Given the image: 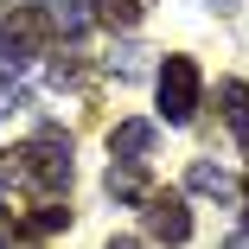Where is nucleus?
<instances>
[{
	"mask_svg": "<svg viewBox=\"0 0 249 249\" xmlns=\"http://www.w3.org/2000/svg\"><path fill=\"white\" fill-rule=\"evenodd\" d=\"M71 179H77L71 134H58V128H45L26 147H7V154H0V185H38L45 198H64Z\"/></svg>",
	"mask_w": 249,
	"mask_h": 249,
	"instance_id": "nucleus-1",
	"label": "nucleus"
},
{
	"mask_svg": "<svg viewBox=\"0 0 249 249\" xmlns=\"http://www.w3.org/2000/svg\"><path fill=\"white\" fill-rule=\"evenodd\" d=\"M52 45H58V19L52 13L45 7H13L7 19H0V77L32 71Z\"/></svg>",
	"mask_w": 249,
	"mask_h": 249,
	"instance_id": "nucleus-2",
	"label": "nucleus"
},
{
	"mask_svg": "<svg viewBox=\"0 0 249 249\" xmlns=\"http://www.w3.org/2000/svg\"><path fill=\"white\" fill-rule=\"evenodd\" d=\"M160 115H166L173 128H185V122L198 115V64L179 58V52L160 64Z\"/></svg>",
	"mask_w": 249,
	"mask_h": 249,
	"instance_id": "nucleus-3",
	"label": "nucleus"
},
{
	"mask_svg": "<svg viewBox=\"0 0 249 249\" xmlns=\"http://www.w3.org/2000/svg\"><path fill=\"white\" fill-rule=\"evenodd\" d=\"M141 217H147V236L166 243V249H179V243L192 236V211H185L179 192H154V198L141 205Z\"/></svg>",
	"mask_w": 249,
	"mask_h": 249,
	"instance_id": "nucleus-4",
	"label": "nucleus"
},
{
	"mask_svg": "<svg viewBox=\"0 0 249 249\" xmlns=\"http://www.w3.org/2000/svg\"><path fill=\"white\" fill-rule=\"evenodd\" d=\"M103 192L115 198V205H147V198H154V185H147V166H141V160H115L109 179H103Z\"/></svg>",
	"mask_w": 249,
	"mask_h": 249,
	"instance_id": "nucleus-5",
	"label": "nucleus"
},
{
	"mask_svg": "<svg viewBox=\"0 0 249 249\" xmlns=\"http://www.w3.org/2000/svg\"><path fill=\"white\" fill-rule=\"evenodd\" d=\"M217 103H224V122H230V134H236V147H243V160H249V83H243V77H224Z\"/></svg>",
	"mask_w": 249,
	"mask_h": 249,
	"instance_id": "nucleus-6",
	"label": "nucleus"
},
{
	"mask_svg": "<svg viewBox=\"0 0 249 249\" xmlns=\"http://www.w3.org/2000/svg\"><path fill=\"white\" fill-rule=\"evenodd\" d=\"M185 192H198V198H243L236 173H224V166H211V160H192V173H185Z\"/></svg>",
	"mask_w": 249,
	"mask_h": 249,
	"instance_id": "nucleus-7",
	"label": "nucleus"
},
{
	"mask_svg": "<svg viewBox=\"0 0 249 249\" xmlns=\"http://www.w3.org/2000/svg\"><path fill=\"white\" fill-rule=\"evenodd\" d=\"M147 7H154V0H89V19L109 26V32H134Z\"/></svg>",
	"mask_w": 249,
	"mask_h": 249,
	"instance_id": "nucleus-8",
	"label": "nucleus"
},
{
	"mask_svg": "<svg viewBox=\"0 0 249 249\" xmlns=\"http://www.w3.org/2000/svg\"><path fill=\"white\" fill-rule=\"evenodd\" d=\"M147 147H154V122H115V134H109L115 160H141Z\"/></svg>",
	"mask_w": 249,
	"mask_h": 249,
	"instance_id": "nucleus-9",
	"label": "nucleus"
},
{
	"mask_svg": "<svg viewBox=\"0 0 249 249\" xmlns=\"http://www.w3.org/2000/svg\"><path fill=\"white\" fill-rule=\"evenodd\" d=\"M71 224V205L64 198H45V205H32L26 217H19V236H52V230H64Z\"/></svg>",
	"mask_w": 249,
	"mask_h": 249,
	"instance_id": "nucleus-10",
	"label": "nucleus"
},
{
	"mask_svg": "<svg viewBox=\"0 0 249 249\" xmlns=\"http://www.w3.org/2000/svg\"><path fill=\"white\" fill-rule=\"evenodd\" d=\"M52 83H58V89H89V83H96V64H89L83 52H64V58L52 64Z\"/></svg>",
	"mask_w": 249,
	"mask_h": 249,
	"instance_id": "nucleus-11",
	"label": "nucleus"
},
{
	"mask_svg": "<svg viewBox=\"0 0 249 249\" xmlns=\"http://www.w3.org/2000/svg\"><path fill=\"white\" fill-rule=\"evenodd\" d=\"M52 19H58V32H64V38H77V32L89 26V0H58Z\"/></svg>",
	"mask_w": 249,
	"mask_h": 249,
	"instance_id": "nucleus-12",
	"label": "nucleus"
},
{
	"mask_svg": "<svg viewBox=\"0 0 249 249\" xmlns=\"http://www.w3.org/2000/svg\"><path fill=\"white\" fill-rule=\"evenodd\" d=\"M26 109V89L13 83V77H0V122H7V115H19Z\"/></svg>",
	"mask_w": 249,
	"mask_h": 249,
	"instance_id": "nucleus-13",
	"label": "nucleus"
},
{
	"mask_svg": "<svg viewBox=\"0 0 249 249\" xmlns=\"http://www.w3.org/2000/svg\"><path fill=\"white\" fill-rule=\"evenodd\" d=\"M141 58H147V52H134V45H122V52H115V58H109V64H115V71H122V77H134V71H141Z\"/></svg>",
	"mask_w": 249,
	"mask_h": 249,
	"instance_id": "nucleus-14",
	"label": "nucleus"
},
{
	"mask_svg": "<svg viewBox=\"0 0 249 249\" xmlns=\"http://www.w3.org/2000/svg\"><path fill=\"white\" fill-rule=\"evenodd\" d=\"M103 249H147V243H141V236H109Z\"/></svg>",
	"mask_w": 249,
	"mask_h": 249,
	"instance_id": "nucleus-15",
	"label": "nucleus"
},
{
	"mask_svg": "<svg viewBox=\"0 0 249 249\" xmlns=\"http://www.w3.org/2000/svg\"><path fill=\"white\" fill-rule=\"evenodd\" d=\"M243 224H249V185H243Z\"/></svg>",
	"mask_w": 249,
	"mask_h": 249,
	"instance_id": "nucleus-16",
	"label": "nucleus"
},
{
	"mask_svg": "<svg viewBox=\"0 0 249 249\" xmlns=\"http://www.w3.org/2000/svg\"><path fill=\"white\" fill-rule=\"evenodd\" d=\"M230 249H249V236H236V243H230Z\"/></svg>",
	"mask_w": 249,
	"mask_h": 249,
	"instance_id": "nucleus-17",
	"label": "nucleus"
},
{
	"mask_svg": "<svg viewBox=\"0 0 249 249\" xmlns=\"http://www.w3.org/2000/svg\"><path fill=\"white\" fill-rule=\"evenodd\" d=\"M217 7H236V0H217Z\"/></svg>",
	"mask_w": 249,
	"mask_h": 249,
	"instance_id": "nucleus-18",
	"label": "nucleus"
}]
</instances>
